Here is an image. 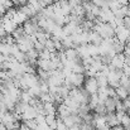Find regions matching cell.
<instances>
[{
  "label": "cell",
  "mask_w": 130,
  "mask_h": 130,
  "mask_svg": "<svg viewBox=\"0 0 130 130\" xmlns=\"http://www.w3.org/2000/svg\"><path fill=\"white\" fill-rule=\"evenodd\" d=\"M43 109L45 115L47 114H57V105L53 102V101H49V102H44L43 104Z\"/></svg>",
  "instance_id": "obj_7"
},
{
  "label": "cell",
  "mask_w": 130,
  "mask_h": 130,
  "mask_svg": "<svg viewBox=\"0 0 130 130\" xmlns=\"http://www.w3.org/2000/svg\"><path fill=\"white\" fill-rule=\"evenodd\" d=\"M82 87L86 90L90 95L96 93V92H97V90H99L97 81H96V78H95V77H87L86 80H85V84H84V86Z\"/></svg>",
  "instance_id": "obj_2"
},
{
  "label": "cell",
  "mask_w": 130,
  "mask_h": 130,
  "mask_svg": "<svg viewBox=\"0 0 130 130\" xmlns=\"http://www.w3.org/2000/svg\"><path fill=\"white\" fill-rule=\"evenodd\" d=\"M95 78H96V81H97V86H99V87H106V86H109V85H107V77H106L105 75H102L100 71L96 73Z\"/></svg>",
  "instance_id": "obj_11"
},
{
  "label": "cell",
  "mask_w": 130,
  "mask_h": 130,
  "mask_svg": "<svg viewBox=\"0 0 130 130\" xmlns=\"http://www.w3.org/2000/svg\"><path fill=\"white\" fill-rule=\"evenodd\" d=\"M110 64H111L114 68H123L124 64H125V54H124V53H118V54H115V56L111 58Z\"/></svg>",
  "instance_id": "obj_4"
},
{
  "label": "cell",
  "mask_w": 130,
  "mask_h": 130,
  "mask_svg": "<svg viewBox=\"0 0 130 130\" xmlns=\"http://www.w3.org/2000/svg\"><path fill=\"white\" fill-rule=\"evenodd\" d=\"M29 129H32V130H34L36 128H37V123H36V120L34 119H30V120H24L23 121Z\"/></svg>",
  "instance_id": "obj_20"
},
{
  "label": "cell",
  "mask_w": 130,
  "mask_h": 130,
  "mask_svg": "<svg viewBox=\"0 0 130 130\" xmlns=\"http://www.w3.org/2000/svg\"><path fill=\"white\" fill-rule=\"evenodd\" d=\"M32 97H33V96H32L27 90H22V92H20V101H23V102H25V104H29V101H30Z\"/></svg>",
  "instance_id": "obj_15"
},
{
  "label": "cell",
  "mask_w": 130,
  "mask_h": 130,
  "mask_svg": "<svg viewBox=\"0 0 130 130\" xmlns=\"http://www.w3.org/2000/svg\"><path fill=\"white\" fill-rule=\"evenodd\" d=\"M67 130H81V128H80V124H75V125L67 128Z\"/></svg>",
  "instance_id": "obj_27"
},
{
  "label": "cell",
  "mask_w": 130,
  "mask_h": 130,
  "mask_svg": "<svg viewBox=\"0 0 130 130\" xmlns=\"http://www.w3.org/2000/svg\"><path fill=\"white\" fill-rule=\"evenodd\" d=\"M115 92H116V96H118L120 100H124V99H126V97L129 96V91L123 86L116 87V88H115Z\"/></svg>",
  "instance_id": "obj_12"
},
{
  "label": "cell",
  "mask_w": 130,
  "mask_h": 130,
  "mask_svg": "<svg viewBox=\"0 0 130 130\" xmlns=\"http://www.w3.org/2000/svg\"><path fill=\"white\" fill-rule=\"evenodd\" d=\"M36 66L41 70L44 71H51V61L49 59H42V58H38L37 62H36Z\"/></svg>",
  "instance_id": "obj_9"
},
{
  "label": "cell",
  "mask_w": 130,
  "mask_h": 130,
  "mask_svg": "<svg viewBox=\"0 0 130 130\" xmlns=\"http://www.w3.org/2000/svg\"><path fill=\"white\" fill-rule=\"evenodd\" d=\"M126 17H130V4L126 5Z\"/></svg>",
  "instance_id": "obj_31"
},
{
  "label": "cell",
  "mask_w": 130,
  "mask_h": 130,
  "mask_svg": "<svg viewBox=\"0 0 130 130\" xmlns=\"http://www.w3.org/2000/svg\"><path fill=\"white\" fill-rule=\"evenodd\" d=\"M34 49H37L38 52L43 51L44 49V44L41 43V42H38V41H36V42H34Z\"/></svg>",
  "instance_id": "obj_25"
},
{
  "label": "cell",
  "mask_w": 130,
  "mask_h": 130,
  "mask_svg": "<svg viewBox=\"0 0 130 130\" xmlns=\"http://www.w3.org/2000/svg\"><path fill=\"white\" fill-rule=\"evenodd\" d=\"M86 48H87L88 54H90L91 57H93V56H97V54H99V45H95V44H92V43H87Z\"/></svg>",
  "instance_id": "obj_13"
},
{
  "label": "cell",
  "mask_w": 130,
  "mask_h": 130,
  "mask_svg": "<svg viewBox=\"0 0 130 130\" xmlns=\"http://www.w3.org/2000/svg\"><path fill=\"white\" fill-rule=\"evenodd\" d=\"M115 37L118 38L119 42H121V43L125 44L128 42V39H129V37H130V29L125 28L124 25L116 27V28H115Z\"/></svg>",
  "instance_id": "obj_1"
},
{
  "label": "cell",
  "mask_w": 130,
  "mask_h": 130,
  "mask_svg": "<svg viewBox=\"0 0 130 130\" xmlns=\"http://www.w3.org/2000/svg\"><path fill=\"white\" fill-rule=\"evenodd\" d=\"M111 130H124V128H123L121 125H116V126L111 128Z\"/></svg>",
  "instance_id": "obj_30"
},
{
  "label": "cell",
  "mask_w": 130,
  "mask_h": 130,
  "mask_svg": "<svg viewBox=\"0 0 130 130\" xmlns=\"http://www.w3.org/2000/svg\"><path fill=\"white\" fill-rule=\"evenodd\" d=\"M37 111H36V109L33 107V106H28L27 109H25V111L22 114V121H24V120H30V119H34L36 116H37Z\"/></svg>",
  "instance_id": "obj_6"
},
{
  "label": "cell",
  "mask_w": 130,
  "mask_h": 130,
  "mask_svg": "<svg viewBox=\"0 0 130 130\" xmlns=\"http://www.w3.org/2000/svg\"><path fill=\"white\" fill-rule=\"evenodd\" d=\"M4 61H5V56H4V54L0 52V63H3Z\"/></svg>",
  "instance_id": "obj_32"
},
{
  "label": "cell",
  "mask_w": 130,
  "mask_h": 130,
  "mask_svg": "<svg viewBox=\"0 0 130 130\" xmlns=\"http://www.w3.org/2000/svg\"><path fill=\"white\" fill-rule=\"evenodd\" d=\"M88 42L92 43V44H95V45H99V44L102 42V38H101L100 34H97L96 32L90 30V32H88Z\"/></svg>",
  "instance_id": "obj_8"
},
{
  "label": "cell",
  "mask_w": 130,
  "mask_h": 130,
  "mask_svg": "<svg viewBox=\"0 0 130 130\" xmlns=\"http://www.w3.org/2000/svg\"><path fill=\"white\" fill-rule=\"evenodd\" d=\"M125 64L130 67V56H125Z\"/></svg>",
  "instance_id": "obj_29"
},
{
  "label": "cell",
  "mask_w": 130,
  "mask_h": 130,
  "mask_svg": "<svg viewBox=\"0 0 130 130\" xmlns=\"http://www.w3.org/2000/svg\"><path fill=\"white\" fill-rule=\"evenodd\" d=\"M100 10H101V9H100L97 5H95V4H92V5H91V9H90V11H91V13H92V14H93L96 18L99 17V14H100Z\"/></svg>",
  "instance_id": "obj_22"
},
{
  "label": "cell",
  "mask_w": 130,
  "mask_h": 130,
  "mask_svg": "<svg viewBox=\"0 0 130 130\" xmlns=\"http://www.w3.org/2000/svg\"><path fill=\"white\" fill-rule=\"evenodd\" d=\"M6 13V9H5V6L0 3V15H3V14H5Z\"/></svg>",
  "instance_id": "obj_28"
},
{
  "label": "cell",
  "mask_w": 130,
  "mask_h": 130,
  "mask_svg": "<svg viewBox=\"0 0 130 130\" xmlns=\"http://www.w3.org/2000/svg\"><path fill=\"white\" fill-rule=\"evenodd\" d=\"M63 52H64V56L67 57V59H70V61H82L81 57L78 56V52L76 48H66V49H63Z\"/></svg>",
  "instance_id": "obj_5"
},
{
  "label": "cell",
  "mask_w": 130,
  "mask_h": 130,
  "mask_svg": "<svg viewBox=\"0 0 130 130\" xmlns=\"http://www.w3.org/2000/svg\"><path fill=\"white\" fill-rule=\"evenodd\" d=\"M105 1H107V3H109V1H110V0H105Z\"/></svg>",
  "instance_id": "obj_33"
},
{
  "label": "cell",
  "mask_w": 130,
  "mask_h": 130,
  "mask_svg": "<svg viewBox=\"0 0 130 130\" xmlns=\"http://www.w3.org/2000/svg\"><path fill=\"white\" fill-rule=\"evenodd\" d=\"M114 18H115V15H114V13L110 9H101L100 10V14L97 17V19L101 23H110Z\"/></svg>",
  "instance_id": "obj_3"
},
{
  "label": "cell",
  "mask_w": 130,
  "mask_h": 130,
  "mask_svg": "<svg viewBox=\"0 0 130 130\" xmlns=\"http://www.w3.org/2000/svg\"><path fill=\"white\" fill-rule=\"evenodd\" d=\"M11 36H13V38L17 41V39H19L20 37H23L24 36V30H23V27H17L14 30H13V33H11Z\"/></svg>",
  "instance_id": "obj_17"
},
{
  "label": "cell",
  "mask_w": 130,
  "mask_h": 130,
  "mask_svg": "<svg viewBox=\"0 0 130 130\" xmlns=\"http://www.w3.org/2000/svg\"><path fill=\"white\" fill-rule=\"evenodd\" d=\"M120 125L124 128V129H130V116L128 115V112L123 116L121 121H120Z\"/></svg>",
  "instance_id": "obj_18"
},
{
  "label": "cell",
  "mask_w": 130,
  "mask_h": 130,
  "mask_svg": "<svg viewBox=\"0 0 130 130\" xmlns=\"http://www.w3.org/2000/svg\"><path fill=\"white\" fill-rule=\"evenodd\" d=\"M38 1H39V5H41L42 9L45 8V6H48V5H51V4H53L52 0H38Z\"/></svg>",
  "instance_id": "obj_23"
},
{
  "label": "cell",
  "mask_w": 130,
  "mask_h": 130,
  "mask_svg": "<svg viewBox=\"0 0 130 130\" xmlns=\"http://www.w3.org/2000/svg\"><path fill=\"white\" fill-rule=\"evenodd\" d=\"M123 20H124V27L130 29V17H124Z\"/></svg>",
  "instance_id": "obj_26"
},
{
  "label": "cell",
  "mask_w": 130,
  "mask_h": 130,
  "mask_svg": "<svg viewBox=\"0 0 130 130\" xmlns=\"http://www.w3.org/2000/svg\"><path fill=\"white\" fill-rule=\"evenodd\" d=\"M51 130H56V129H51Z\"/></svg>",
  "instance_id": "obj_34"
},
{
  "label": "cell",
  "mask_w": 130,
  "mask_h": 130,
  "mask_svg": "<svg viewBox=\"0 0 130 130\" xmlns=\"http://www.w3.org/2000/svg\"><path fill=\"white\" fill-rule=\"evenodd\" d=\"M45 123H47V125H48L51 129H56V125H57V115H54V114H47V115H45Z\"/></svg>",
  "instance_id": "obj_10"
},
{
  "label": "cell",
  "mask_w": 130,
  "mask_h": 130,
  "mask_svg": "<svg viewBox=\"0 0 130 130\" xmlns=\"http://www.w3.org/2000/svg\"><path fill=\"white\" fill-rule=\"evenodd\" d=\"M95 114H99V115H105L106 114V107H105V104L104 102H99L95 109H93Z\"/></svg>",
  "instance_id": "obj_14"
},
{
  "label": "cell",
  "mask_w": 130,
  "mask_h": 130,
  "mask_svg": "<svg viewBox=\"0 0 130 130\" xmlns=\"http://www.w3.org/2000/svg\"><path fill=\"white\" fill-rule=\"evenodd\" d=\"M56 130H67V126L64 125V123L59 119V118H57V125H56Z\"/></svg>",
  "instance_id": "obj_21"
},
{
  "label": "cell",
  "mask_w": 130,
  "mask_h": 130,
  "mask_svg": "<svg viewBox=\"0 0 130 130\" xmlns=\"http://www.w3.org/2000/svg\"><path fill=\"white\" fill-rule=\"evenodd\" d=\"M10 49H11V44L4 43V42H0V52H1L4 56H8V54H10Z\"/></svg>",
  "instance_id": "obj_16"
},
{
  "label": "cell",
  "mask_w": 130,
  "mask_h": 130,
  "mask_svg": "<svg viewBox=\"0 0 130 130\" xmlns=\"http://www.w3.org/2000/svg\"><path fill=\"white\" fill-rule=\"evenodd\" d=\"M107 95H109V97H116V92H115V88L114 87H110L107 86Z\"/></svg>",
  "instance_id": "obj_24"
},
{
  "label": "cell",
  "mask_w": 130,
  "mask_h": 130,
  "mask_svg": "<svg viewBox=\"0 0 130 130\" xmlns=\"http://www.w3.org/2000/svg\"><path fill=\"white\" fill-rule=\"evenodd\" d=\"M38 58H42V59H49V58H51V52H49L48 49H45V48H44L43 51H41V52H39Z\"/></svg>",
  "instance_id": "obj_19"
}]
</instances>
